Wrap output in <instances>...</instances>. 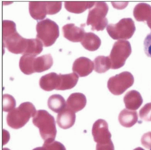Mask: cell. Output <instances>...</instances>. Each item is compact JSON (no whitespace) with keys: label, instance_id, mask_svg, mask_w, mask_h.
Instances as JSON below:
<instances>
[{"label":"cell","instance_id":"6da1fadb","mask_svg":"<svg viewBox=\"0 0 151 150\" xmlns=\"http://www.w3.org/2000/svg\"><path fill=\"white\" fill-rule=\"evenodd\" d=\"M3 39L4 46L14 54H25L29 39L22 37L17 31L16 24L9 20L3 22Z\"/></svg>","mask_w":151,"mask_h":150},{"label":"cell","instance_id":"7a4b0ae2","mask_svg":"<svg viewBox=\"0 0 151 150\" xmlns=\"http://www.w3.org/2000/svg\"><path fill=\"white\" fill-rule=\"evenodd\" d=\"M33 123L40 129V133L45 142L53 141L57 130L54 117L44 110H37L33 118Z\"/></svg>","mask_w":151,"mask_h":150},{"label":"cell","instance_id":"3957f363","mask_svg":"<svg viewBox=\"0 0 151 150\" xmlns=\"http://www.w3.org/2000/svg\"><path fill=\"white\" fill-rule=\"evenodd\" d=\"M34 105L30 102H25L13 110L9 111L7 116L8 126L14 129H19L26 125L31 117L36 114Z\"/></svg>","mask_w":151,"mask_h":150},{"label":"cell","instance_id":"277c9868","mask_svg":"<svg viewBox=\"0 0 151 150\" xmlns=\"http://www.w3.org/2000/svg\"><path fill=\"white\" fill-rule=\"evenodd\" d=\"M36 31L37 39L41 41L45 47L53 45L59 36L58 25L48 18L37 23Z\"/></svg>","mask_w":151,"mask_h":150},{"label":"cell","instance_id":"5b68a950","mask_svg":"<svg viewBox=\"0 0 151 150\" xmlns=\"http://www.w3.org/2000/svg\"><path fill=\"white\" fill-rule=\"evenodd\" d=\"M109 7L105 2H96L94 7L89 11L86 25L91 26L93 31H103L108 26L106 15Z\"/></svg>","mask_w":151,"mask_h":150},{"label":"cell","instance_id":"8992f818","mask_svg":"<svg viewBox=\"0 0 151 150\" xmlns=\"http://www.w3.org/2000/svg\"><path fill=\"white\" fill-rule=\"evenodd\" d=\"M135 29L134 21L129 18L122 19L118 23L110 24L106 27L108 33L114 40L131 38Z\"/></svg>","mask_w":151,"mask_h":150},{"label":"cell","instance_id":"52a82bcc","mask_svg":"<svg viewBox=\"0 0 151 150\" xmlns=\"http://www.w3.org/2000/svg\"><path fill=\"white\" fill-rule=\"evenodd\" d=\"M131 53L132 48L129 41L119 40L116 42L109 56L111 62V69H117L123 66Z\"/></svg>","mask_w":151,"mask_h":150},{"label":"cell","instance_id":"ba28073f","mask_svg":"<svg viewBox=\"0 0 151 150\" xmlns=\"http://www.w3.org/2000/svg\"><path fill=\"white\" fill-rule=\"evenodd\" d=\"M134 82V79L132 74L125 71L111 77L108 81L107 86L113 95H120L131 87Z\"/></svg>","mask_w":151,"mask_h":150},{"label":"cell","instance_id":"9c48e42d","mask_svg":"<svg viewBox=\"0 0 151 150\" xmlns=\"http://www.w3.org/2000/svg\"><path fill=\"white\" fill-rule=\"evenodd\" d=\"M92 134L97 144H106L111 141V134L108 129V124L104 119H100L94 122Z\"/></svg>","mask_w":151,"mask_h":150},{"label":"cell","instance_id":"30bf717a","mask_svg":"<svg viewBox=\"0 0 151 150\" xmlns=\"http://www.w3.org/2000/svg\"><path fill=\"white\" fill-rule=\"evenodd\" d=\"M85 24H82L81 27H77L74 24H67L62 27V31L64 37L73 42H82L85 32Z\"/></svg>","mask_w":151,"mask_h":150},{"label":"cell","instance_id":"8fae6325","mask_svg":"<svg viewBox=\"0 0 151 150\" xmlns=\"http://www.w3.org/2000/svg\"><path fill=\"white\" fill-rule=\"evenodd\" d=\"M94 69V64L90 59L81 57L76 60L73 65V71L80 77H86Z\"/></svg>","mask_w":151,"mask_h":150},{"label":"cell","instance_id":"7c38bea8","mask_svg":"<svg viewBox=\"0 0 151 150\" xmlns=\"http://www.w3.org/2000/svg\"><path fill=\"white\" fill-rule=\"evenodd\" d=\"M76 121L75 112L65 107L57 116L56 122L59 127L63 129H68L74 126Z\"/></svg>","mask_w":151,"mask_h":150},{"label":"cell","instance_id":"4fadbf2b","mask_svg":"<svg viewBox=\"0 0 151 150\" xmlns=\"http://www.w3.org/2000/svg\"><path fill=\"white\" fill-rule=\"evenodd\" d=\"M86 104V98L82 93H73L70 95L66 102V107L75 113L82 110Z\"/></svg>","mask_w":151,"mask_h":150},{"label":"cell","instance_id":"5bb4252c","mask_svg":"<svg viewBox=\"0 0 151 150\" xmlns=\"http://www.w3.org/2000/svg\"><path fill=\"white\" fill-rule=\"evenodd\" d=\"M59 75L55 72H51L43 76L40 80L41 88L45 91L57 90L59 84Z\"/></svg>","mask_w":151,"mask_h":150},{"label":"cell","instance_id":"9a60e30c","mask_svg":"<svg viewBox=\"0 0 151 150\" xmlns=\"http://www.w3.org/2000/svg\"><path fill=\"white\" fill-rule=\"evenodd\" d=\"M123 100L126 108L131 110H136L139 109L143 103L141 94L135 90L128 92L124 95Z\"/></svg>","mask_w":151,"mask_h":150},{"label":"cell","instance_id":"2e32d148","mask_svg":"<svg viewBox=\"0 0 151 150\" xmlns=\"http://www.w3.org/2000/svg\"><path fill=\"white\" fill-rule=\"evenodd\" d=\"M29 12L35 20H44L47 15L46 1H33L29 3Z\"/></svg>","mask_w":151,"mask_h":150},{"label":"cell","instance_id":"e0dca14e","mask_svg":"<svg viewBox=\"0 0 151 150\" xmlns=\"http://www.w3.org/2000/svg\"><path fill=\"white\" fill-rule=\"evenodd\" d=\"M59 84L57 90L64 91L71 89L77 84L79 76L76 73L68 74H59Z\"/></svg>","mask_w":151,"mask_h":150},{"label":"cell","instance_id":"ac0fdd59","mask_svg":"<svg viewBox=\"0 0 151 150\" xmlns=\"http://www.w3.org/2000/svg\"><path fill=\"white\" fill-rule=\"evenodd\" d=\"M53 60L50 54L42 55L36 57L33 62V69L35 72H42L49 69L53 65Z\"/></svg>","mask_w":151,"mask_h":150},{"label":"cell","instance_id":"d6986e66","mask_svg":"<svg viewBox=\"0 0 151 150\" xmlns=\"http://www.w3.org/2000/svg\"><path fill=\"white\" fill-rule=\"evenodd\" d=\"M119 121L122 126L129 128L132 127L138 121L137 111L124 109L119 114Z\"/></svg>","mask_w":151,"mask_h":150},{"label":"cell","instance_id":"ffe728a7","mask_svg":"<svg viewBox=\"0 0 151 150\" xmlns=\"http://www.w3.org/2000/svg\"><path fill=\"white\" fill-rule=\"evenodd\" d=\"M81 44L86 49L90 51H94L101 45V40L99 37L93 33H85Z\"/></svg>","mask_w":151,"mask_h":150},{"label":"cell","instance_id":"44dd1931","mask_svg":"<svg viewBox=\"0 0 151 150\" xmlns=\"http://www.w3.org/2000/svg\"><path fill=\"white\" fill-rule=\"evenodd\" d=\"M133 14L137 21L147 22L151 19V6L146 3H139L134 7Z\"/></svg>","mask_w":151,"mask_h":150},{"label":"cell","instance_id":"7402d4cb","mask_svg":"<svg viewBox=\"0 0 151 150\" xmlns=\"http://www.w3.org/2000/svg\"><path fill=\"white\" fill-rule=\"evenodd\" d=\"M95 3L96 2L68 1L65 2V7L67 11L71 13L81 14L86 9L92 7Z\"/></svg>","mask_w":151,"mask_h":150},{"label":"cell","instance_id":"603a6c76","mask_svg":"<svg viewBox=\"0 0 151 150\" xmlns=\"http://www.w3.org/2000/svg\"><path fill=\"white\" fill-rule=\"evenodd\" d=\"M48 106L53 111L60 113L66 107L65 100L60 95H53L50 96L48 99Z\"/></svg>","mask_w":151,"mask_h":150},{"label":"cell","instance_id":"cb8c5ba5","mask_svg":"<svg viewBox=\"0 0 151 150\" xmlns=\"http://www.w3.org/2000/svg\"><path fill=\"white\" fill-rule=\"evenodd\" d=\"M35 56L24 54L19 60V68L21 71L26 75H30L35 72L33 69V62Z\"/></svg>","mask_w":151,"mask_h":150},{"label":"cell","instance_id":"d4e9b609","mask_svg":"<svg viewBox=\"0 0 151 150\" xmlns=\"http://www.w3.org/2000/svg\"><path fill=\"white\" fill-rule=\"evenodd\" d=\"M94 70L96 72L105 73L111 68V62L109 56H99L97 57L94 61Z\"/></svg>","mask_w":151,"mask_h":150},{"label":"cell","instance_id":"484cf974","mask_svg":"<svg viewBox=\"0 0 151 150\" xmlns=\"http://www.w3.org/2000/svg\"><path fill=\"white\" fill-rule=\"evenodd\" d=\"M43 49V44L37 39H29L27 48L25 54L36 56L40 54Z\"/></svg>","mask_w":151,"mask_h":150},{"label":"cell","instance_id":"4316f807","mask_svg":"<svg viewBox=\"0 0 151 150\" xmlns=\"http://www.w3.org/2000/svg\"><path fill=\"white\" fill-rule=\"evenodd\" d=\"M16 106L15 98L9 94L3 96V110L4 111H10L13 110Z\"/></svg>","mask_w":151,"mask_h":150},{"label":"cell","instance_id":"83f0119b","mask_svg":"<svg viewBox=\"0 0 151 150\" xmlns=\"http://www.w3.org/2000/svg\"><path fill=\"white\" fill-rule=\"evenodd\" d=\"M46 7L47 15H55L61 10L62 3L61 2H48L46 1Z\"/></svg>","mask_w":151,"mask_h":150},{"label":"cell","instance_id":"f1b7e54d","mask_svg":"<svg viewBox=\"0 0 151 150\" xmlns=\"http://www.w3.org/2000/svg\"><path fill=\"white\" fill-rule=\"evenodd\" d=\"M141 119L146 121H151V103L145 104L139 111Z\"/></svg>","mask_w":151,"mask_h":150},{"label":"cell","instance_id":"f546056e","mask_svg":"<svg viewBox=\"0 0 151 150\" xmlns=\"http://www.w3.org/2000/svg\"><path fill=\"white\" fill-rule=\"evenodd\" d=\"M43 146L46 150H66L64 145L57 141L44 142Z\"/></svg>","mask_w":151,"mask_h":150},{"label":"cell","instance_id":"4dcf8cb0","mask_svg":"<svg viewBox=\"0 0 151 150\" xmlns=\"http://www.w3.org/2000/svg\"><path fill=\"white\" fill-rule=\"evenodd\" d=\"M144 49L146 56L151 57V32L147 34L145 39Z\"/></svg>","mask_w":151,"mask_h":150},{"label":"cell","instance_id":"1f68e13d","mask_svg":"<svg viewBox=\"0 0 151 150\" xmlns=\"http://www.w3.org/2000/svg\"><path fill=\"white\" fill-rule=\"evenodd\" d=\"M141 142L145 148L151 150V132L143 134L141 139Z\"/></svg>","mask_w":151,"mask_h":150},{"label":"cell","instance_id":"d6a6232c","mask_svg":"<svg viewBox=\"0 0 151 150\" xmlns=\"http://www.w3.org/2000/svg\"><path fill=\"white\" fill-rule=\"evenodd\" d=\"M96 150H114V144L112 141L106 144H97Z\"/></svg>","mask_w":151,"mask_h":150},{"label":"cell","instance_id":"836d02e7","mask_svg":"<svg viewBox=\"0 0 151 150\" xmlns=\"http://www.w3.org/2000/svg\"><path fill=\"white\" fill-rule=\"evenodd\" d=\"M33 150H46L45 148L42 146V147H37V148H36L35 149H33Z\"/></svg>","mask_w":151,"mask_h":150},{"label":"cell","instance_id":"e575fe53","mask_svg":"<svg viewBox=\"0 0 151 150\" xmlns=\"http://www.w3.org/2000/svg\"><path fill=\"white\" fill-rule=\"evenodd\" d=\"M147 24L148 27L151 29V19H149V20L147 22Z\"/></svg>","mask_w":151,"mask_h":150},{"label":"cell","instance_id":"d590c367","mask_svg":"<svg viewBox=\"0 0 151 150\" xmlns=\"http://www.w3.org/2000/svg\"><path fill=\"white\" fill-rule=\"evenodd\" d=\"M134 150H145V149H143V148H140V147H138V148L134 149Z\"/></svg>","mask_w":151,"mask_h":150},{"label":"cell","instance_id":"8d00e7d4","mask_svg":"<svg viewBox=\"0 0 151 150\" xmlns=\"http://www.w3.org/2000/svg\"><path fill=\"white\" fill-rule=\"evenodd\" d=\"M3 150H10L9 149H8V148H4L3 149Z\"/></svg>","mask_w":151,"mask_h":150}]
</instances>
